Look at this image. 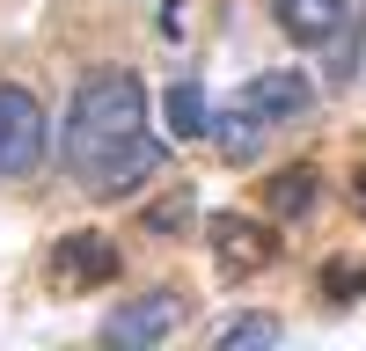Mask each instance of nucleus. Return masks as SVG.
Segmentation results:
<instances>
[{"label": "nucleus", "instance_id": "1a4fd4ad", "mask_svg": "<svg viewBox=\"0 0 366 351\" xmlns=\"http://www.w3.org/2000/svg\"><path fill=\"white\" fill-rule=\"evenodd\" d=\"M322 198V176L300 161V168H279V183H271V220H300L308 205Z\"/></svg>", "mask_w": 366, "mask_h": 351}, {"label": "nucleus", "instance_id": "f257e3e1", "mask_svg": "<svg viewBox=\"0 0 366 351\" xmlns=\"http://www.w3.org/2000/svg\"><path fill=\"white\" fill-rule=\"evenodd\" d=\"M66 168L88 198H132L169 176V139L147 125V88L125 66H103L74 88L66 110Z\"/></svg>", "mask_w": 366, "mask_h": 351}, {"label": "nucleus", "instance_id": "9b49d317", "mask_svg": "<svg viewBox=\"0 0 366 351\" xmlns=\"http://www.w3.org/2000/svg\"><path fill=\"white\" fill-rule=\"evenodd\" d=\"M359 205H366V183H359Z\"/></svg>", "mask_w": 366, "mask_h": 351}, {"label": "nucleus", "instance_id": "423d86ee", "mask_svg": "<svg viewBox=\"0 0 366 351\" xmlns=\"http://www.w3.org/2000/svg\"><path fill=\"white\" fill-rule=\"evenodd\" d=\"M117 271V249L103 242V234H66V242L51 249V285L59 292H88V285H103Z\"/></svg>", "mask_w": 366, "mask_h": 351}, {"label": "nucleus", "instance_id": "39448f33", "mask_svg": "<svg viewBox=\"0 0 366 351\" xmlns=\"http://www.w3.org/2000/svg\"><path fill=\"white\" fill-rule=\"evenodd\" d=\"M352 8H359V0H271V22H279L293 44L322 51V44H337L352 29Z\"/></svg>", "mask_w": 366, "mask_h": 351}, {"label": "nucleus", "instance_id": "0eeeda50", "mask_svg": "<svg viewBox=\"0 0 366 351\" xmlns=\"http://www.w3.org/2000/svg\"><path fill=\"white\" fill-rule=\"evenodd\" d=\"M205 242H212V256H220L227 271H257V263L279 256V234H264L257 220H242V213H212Z\"/></svg>", "mask_w": 366, "mask_h": 351}, {"label": "nucleus", "instance_id": "7ed1b4c3", "mask_svg": "<svg viewBox=\"0 0 366 351\" xmlns=\"http://www.w3.org/2000/svg\"><path fill=\"white\" fill-rule=\"evenodd\" d=\"M234 110L249 117L257 132L300 125V117L315 110V81H308V73H293V66H271V73H257V81H242V88H234Z\"/></svg>", "mask_w": 366, "mask_h": 351}, {"label": "nucleus", "instance_id": "20e7f679", "mask_svg": "<svg viewBox=\"0 0 366 351\" xmlns=\"http://www.w3.org/2000/svg\"><path fill=\"white\" fill-rule=\"evenodd\" d=\"M169 330H183V300L176 292H139V300L110 307V322H103V337L117 351H154Z\"/></svg>", "mask_w": 366, "mask_h": 351}, {"label": "nucleus", "instance_id": "9d476101", "mask_svg": "<svg viewBox=\"0 0 366 351\" xmlns=\"http://www.w3.org/2000/svg\"><path fill=\"white\" fill-rule=\"evenodd\" d=\"M286 330H279V315H242V322H227L220 330V344L234 351V344H279Z\"/></svg>", "mask_w": 366, "mask_h": 351}, {"label": "nucleus", "instance_id": "6e6552de", "mask_svg": "<svg viewBox=\"0 0 366 351\" xmlns=\"http://www.w3.org/2000/svg\"><path fill=\"white\" fill-rule=\"evenodd\" d=\"M162 117H169V139H205L212 103H205V88H198V81H176L169 96H162Z\"/></svg>", "mask_w": 366, "mask_h": 351}, {"label": "nucleus", "instance_id": "f03ea898", "mask_svg": "<svg viewBox=\"0 0 366 351\" xmlns=\"http://www.w3.org/2000/svg\"><path fill=\"white\" fill-rule=\"evenodd\" d=\"M44 146H51V110L29 96V88L0 81V183L29 176L44 161Z\"/></svg>", "mask_w": 366, "mask_h": 351}]
</instances>
